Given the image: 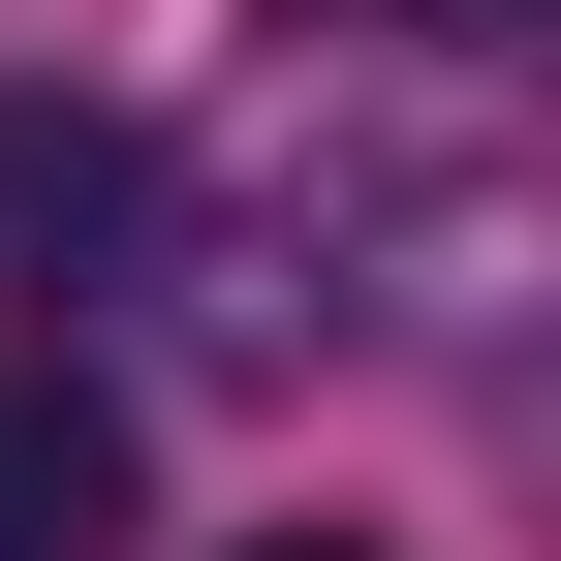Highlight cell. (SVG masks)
Returning a JSON list of instances; mask_svg holds the SVG:
<instances>
[{
    "label": "cell",
    "mask_w": 561,
    "mask_h": 561,
    "mask_svg": "<svg viewBox=\"0 0 561 561\" xmlns=\"http://www.w3.org/2000/svg\"><path fill=\"white\" fill-rule=\"evenodd\" d=\"M94 280H157V125H94V94H0V343H62Z\"/></svg>",
    "instance_id": "obj_1"
},
{
    "label": "cell",
    "mask_w": 561,
    "mask_h": 561,
    "mask_svg": "<svg viewBox=\"0 0 561 561\" xmlns=\"http://www.w3.org/2000/svg\"><path fill=\"white\" fill-rule=\"evenodd\" d=\"M0 561H125V405L62 343H0Z\"/></svg>",
    "instance_id": "obj_2"
},
{
    "label": "cell",
    "mask_w": 561,
    "mask_h": 561,
    "mask_svg": "<svg viewBox=\"0 0 561 561\" xmlns=\"http://www.w3.org/2000/svg\"><path fill=\"white\" fill-rule=\"evenodd\" d=\"M312 32H343V62H468V94H500V62H530V0H312Z\"/></svg>",
    "instance_id": "obj_3"
},
{
    "label": "cell",
    "mask_w": 561,
    "mask_h": 561,
    "mask_svg": "<svg viewBox=\"0 0 561 561\" xmlns=\"http://www.w3.org/2000/svg\"><path fill=\"white\" fill-rule=\"evenodd\" d=\"M250 561H375V530H250Z\"/></svg>",
    "instance_id": "obj_4"
}]
</instances>
